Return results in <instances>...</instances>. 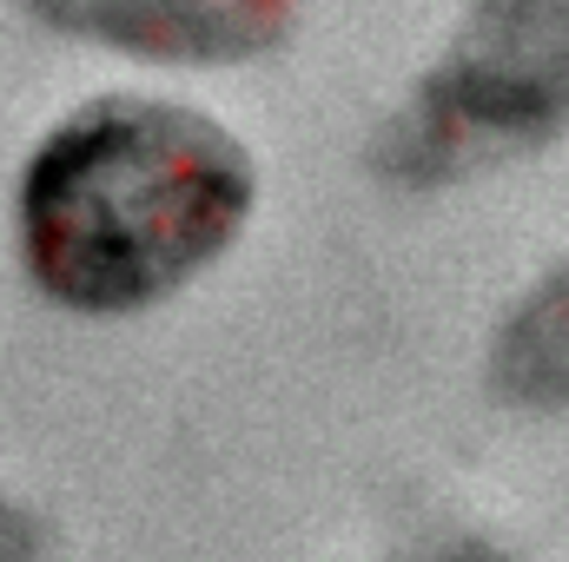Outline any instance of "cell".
Returning a JSON list of instances; mask_svg holds the SVG:
<instances>
[{"label":"cell","mask_w":569,"mask_h":562,"mask_svg":"<svg viewBox=\"0 0 569 562\" xmlns=\"http://www.w3.org/2000/svg\"><path fill=\"white\" fill-rule=\"evenodd\" d=\"M398 562H517L510 550H497V543H483V536H450V543H430V550H411V556Z\"/></svg>","instance_id":"5"},{"label":"cell","mask_w":569,"mask_h":562,"mask_svg":"<svg viewBox=\"0 0 569 562\" xmlns=\"http://www.w3.org/2000/svg\"><path fill=\"white\" fill-rule=\"evenodd\" d=\"M40 27L152 67H246L291 40L298 0H20Z\"/></svg>","instance_id":"3"},{"label":"cell","mask_w":569,"mask_h":562,"mask_svg":"<svg viewBox=\"0 0 569 562\" xmlns=\"http://www.w3.org/2000/svg\"><path fill=\"white\" fill-rule=\"evenodd\" d=\"M27 556H33V523L0 503V562H27Z\"/></svg>","instance_id":"6"},{"label":"cell","mask_w":569,"mask_h":562,"mask_svg":"<svg viewBox=\"0 0 569 562\" xmlns=\"http://www.w3.org/2000/svg\"><path fill=\"white\" fill-rule=\"evenodd\" d=\"M411 165L483 145H537L569 127V0H477L418 87Z\"/></svg>","instance_id":"2"},{"label":"cell","mask_w":569,"mask_h":562,"mask_svg":"<svg viewBox=\"0 0 569 562\" xmlns=\"http://www.w3.org/2000/svg\"><path fill=\"white\" fill-rule=\"evenodd\" d=\"M490 384L523 411H569V259L503 318Z\"/></svg>","instance_id":"4"},{"label":"cell","mask_w":569,"mask_h":562,"mask_svg":"<svg viewBox=\"0 0 569 562\" xmlns=\"http://www.w3.org/2000/svg\"><path fill=\"white\" fill-rule=\"evenodd\" d=\"M252 205L259 165L212 113L107 93L27 152L13 192L20 265L67 311L127 318L199 279Z\"/></svg>","instance_id":"1"}]
</instances>
